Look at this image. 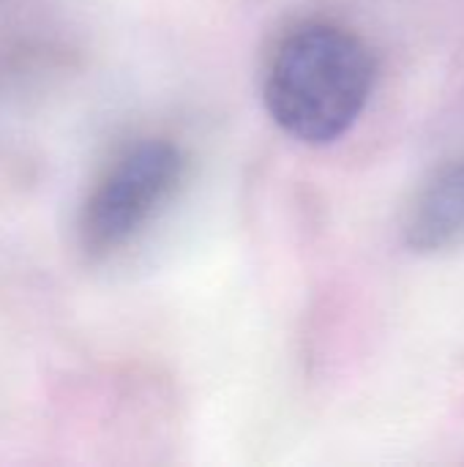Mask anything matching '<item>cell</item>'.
Listing matches in <instances>:
<instances>
[{"mask_svg": "<svg viewBox=\"0 0 464 467\" xmlns=\"http://www.w3.org/2000/svg\"><path fill=\"white\" fill-rule=\"evenodd\" d=\"M377 60L366 41L334 22H304L282 36L265 68V107L295 140L328 145L369 104Z\"/></svg>", "mask_w": 464, "mask_h": 467, "instance_id": "6da1fadb", "label": "cell"}, {"mask_svg": "<svg viewBox=\"0 0 464 467\" xmlns=\"http://www.w3.org/2000/svg\"><path fill=\"white\" fill-rule=\"evenodd\" d=\"M186 156L167 140H145L123 150L93 186L79 238L88 254H109L126 246L175 194Z\"/></svg>", "mask_w": 464, "mask_h": 467, "instance_id": "7a4b0ae2", "label": "cell"}, {"mask_svg": "<svg viewBox=\"0 0 464 467\" xmlns=\"http://www.w3.org/2000/svg\"><path fill=\"white\" fill-rule=\"evenodd\" d=\"M405 241L421 254L464 246V161L449 164L421 189L405 222Z\"/></svg>", "mask_w": 464, "mask_h": 467, "instance_id": "3957f363", "label": "cell"}]
</instances>
